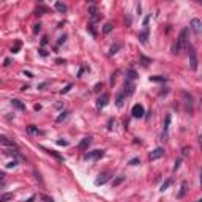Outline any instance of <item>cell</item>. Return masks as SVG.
<instances>
[{"label":"cell","mask_w":202,"mask_h":202,"mask_svg":"<svg viewBox=\"0 0 202 202\" xmlns=\"http://www.w3.org/2000/svg\"><path fill=\"white\" fill-rule=\"evenodd\" d=\"M57 144H59V145H66L68 142H66V141H57Z\"/></svg>","instance_id":"obj_37"},{"label":"cell","mask_w":202,"mask_h":202,"mask_svg":"<svg viewBox=\"0 0 202 202\" xmlns=\"http://www.w3.org/2000/svg\"><path fill=\"white\" fill-rule=\"evenodd\" d=\"M180 164H182V159H177V161H175V166H174V171H177V169L180 168Z\"/></svg>","instance_id":"obj_31"},{"label":"cell","mask_w":202,"mask_h":202,"mask_svg":"<svg viewBox=\"0 0 202 202\" xmlns=\"http://www.w3.org/2000/svg\"><path fill=\"white\" fill-rule=\"evenodd\" d=\"M29 133H37V128H35L33 125H32V127H29Z\"/></svg>","instance_id":"obj_34"},{"label":"cell","mask_w":202,"mask_h":202,"mask_svg":"<svg viewBox=\"0 0 202 202\" xmlns=\"http://www.w3.org/2000/svg\"><path fill=\"white\" fill-rule=\"evenodd\" d=\"M188 57H190V68L193 71L197 69V54L193 46H188Z\"/></svg>","instance_id":"obj_2"},{"label":"cell","mask_w":202,"mask_h":202,"mask_svg":"<svg viewBox=\"0 0 202 202\" xmlns=\"http://www.w3.org/2000/svg\"><path fill=\"white\" fill-rule=\"evenodd\" d=\"M131 114H133V117H136V118L144 117V106H142V104H134Z\"/></svg>","instance_id":"obj_5"},{"label":"cell","mask_w":202,"mask_h":202,"mask_svg":"<svg viewBox=\"0 0 202 202\" xmlns=\"http://www.w3.org/2000/svg\"><path fill=\"white\" fill-rule=\"evenodd\" d=\"M169 123H171V115L166 117V125H164V131H163V141L168 137V130H169Z\"/></svg>","instance_id":"obj_12"},{"label":"cell","mask_w":202,"mask_h":202,"mask_svg":"<svg viewBox=\"0 0 202 202\" xmlns=\"http://www.w3.org/2000/svg\"><path fill=\"white\" fill-rule=\"evenodd\" d=\"M131 92H133V84H131L130 81H127V84H125V93L130 95Z\"/></svg>","instance_id":"obj_17"},{"label":"cell","mask_w":202,"mask_h":202,"mask_svg":"<svg viewBox=\"0 0 202 202\" xmlns=\"http://www.w3.org/2000/svg\"><path fill=\"white\" fill-rule=\"evenodd\" d=\"M200 106H202V100H200Z\"/></svg>","instance_id":"obj_43"},{"label":"cell","mask_w":202,"mask_h":202,"mask_svg":"<svg viewBox=\"0 0 202 202\" xmlns=\"http://www.w3.org/2000/svg\"><path fill=\"white\" fill-rule=\"evenodd\" d=\"M161 156H164V149L158 147V149H155V150L150 153V161H155V159L161 158Z\"/></svg>","instance_id":"obj_6"},{"label":"cell","mask_w":202,"mask_h":202,"mask_svg":"<svg viewBox=\"0 0 202 202\" xmlns=\"http://www.w3.org/2000/svg\"><path fill=\"white\" fill-rule=\"evenodd\" d=\"M196 202H202V199H197V200H196Z\"/></svg>","instance_id":"obj_42"},{"label":"cell","mask_w":202,"mask_h":202,"mask_svg":"<svg viewBox=\"0 0 202 202\" xmlns=\"http://www.w3.org/2000/svg\"><path fill=\"white\" fill-rule=\"evenodd\" d=\"M122 182H123V177H118L115 182H114V185H118V183H122Z\"/></svg>","instance_id":"obj_35"},{"label":"cell","mask_w":202,"mask_h":202,"mask_svg":"<svg viewBox=\"0 0 202 202\" xmlns=\"http://www.w3.org/2000/svg\"><path fill=\"white\" fill-rule=\"evenodd\" d=\"M169 185H171V180H168V182H166V183H164V185L161 186V191H164V190H166V188H168Z\"/></svg>","instance_id":"obj_33"},{"label":"cell","mask_w":202,"mask_h":202,"mask_svg":"<svg viewBox=\"0 0 202 202\" xmlns=\"http://www.w3.org/2000/svg\"><path fill=\"white\" fill-rule=\"evenodd\" d=\"M123 96H125V93H118L117 95V101H115V104L118 107H122L123 106Z\"/></svg>","instance_id":"obj_16"},{"label":"cell","mask_w":202,"mask_h":202,"mask_svg":"<svg viewBox=\"0 0 202 202\" xmlns=\"http://www.w3.org/2000/svg\"><path fill=\"white\" fill-rule=\"evenodd\" d=\"M55 10H57V11H60V13H65V11H66V5H63V3L57 2V3H55Z\"/></svg>","instance_id":"obj_15"},{"label":"cell","mask_w":202,"mask_h":202,"mask_svg":"<svg viewBox=\"0 0 202 202\" xmlns=\"http://www.w3.org/2000/svg\"><path fill=\"white\" fill-rule=\"evenodd\" d=\"M88 13H90V18H92V21H96L100 18V14H98V8H96L95 5H90L88 6Z\"/></svg>","instance_id":"obj_9"},{"label":"cell","mask_w":202,"mask_h":202,"mask_svg":"<svg viewBox=\"0 0 202 202\" xmlns=\"http://www.w3.org/2000/svg\"><path fill=\"white\" fill-rule=\"evenodd\" d=\"M40 197H41V200H44V202H54V200H52L49 196H46V194H41Z\"/></svg>","instance_id":"obj_27"},{"label":"cell","mask_w":202,"mask_h":202,"mask_svg":"<svg viewBox=\"0 0 202 202\" xmlns=\"http://www.w3.org/2000/svg\"><path fill=\"white\" fill-rule=\"evenodd\" d=\"M16 164H18V161H16V159H13L11 163H8V164H6V168H14Z\"/></svg>","instance_id":"obj_30"},{"label":"cell","mask_w":202,"mask_h":202,"mask_svg":"<svg viewBox=\"0 0 202 202\" xmlns=\"http://www.w3.org/2000/svg\"><path fill=\"white\" fill-rule=\"evenodd\" d=\"M137 163H139V158H133V159L130 161V164H131V166H134V164H137Z\"/></svg>","instance_id":"obj_32"},{"label":"cell","mask_w":202,"mask_h":202,"mask_svg":"<svg viewBox=\"0 0 202 202\" xmlns=\"http://www.w3.org/2000/svg\"><path fill=\"white\" fill-rule=\"evenodd\" d=\"M134 79H136V71L130 69V71H128V81H134Z\"/></svg>","instance_id":"obj_25"},{"label":"cell","mask_w":202,"mask_h":202,"mask_svg":"<svg viewBox=\"0 0 202 202\" xmlns=\"http://www.w3.org/2000/svg\"><path fill=\"white\" fill-rule=\"evenodd\" d=\"M141 60H142V65H144V66H147V65L150 63V60H149L147 57H144V55H141Z\"/></svg>","instance_id":"obj_28"},{"label":"cell","mask_w":202,"mask_h":202,"mask_svg":"<svg viewBox=\"0 0 202 202\" xmlns=\"http://www.w3.org/2000/svg\"><path fill=\"white\" fill-rule=\"evenodd\" d=\"M186 188H188V183H186V182H183V183H182V190H180V193L177 194L178 197H183V196H185V193H186Z\"/></svg>","instance_id":"obj_18"},{"label":"cell","mask_w":202,"mask_h":202,"mask_svg":"<svg viewBox=\"0 0 202 202\" xmlns=\"http://www.w3.org/2000/svg\"><path fill=\"white\" fill-rule=\"evenodd\" d=\"M190 27L193 29V32L196 33V35H200L202 33V22L197 19V18H194L191 19V22H190Z\"/></svg>","instance_id":"obj_3"},{"label":"cell","mask_w":202,"mask_h":202,"mask_svg":"<svg viewBox=\"0 0 202 202\" xmlns=\"http://www.w3.org/2000/svg\"><path fill=\"white\" fill-rule=\"evenodd\" d=\"M66 117H68V112H62V114L57 117V120H55V122H57V123H60V122H63Z\"/></svg>","instance_id":"obj_23"},{"label":"cell","mask_w":202,"mask_h":202,"mask_svg":"<svg viewBox=\"0 0 202 202\" xmlns=\"http://www.w3.org/2000/svg\"><path fill=\"white\" fill-rule=\"evenodd\" d=\"M112 29H114V25L111 24V22H107V24H104V27H103V32H104V33H109V32L112 30Z\"/></svg>","instance_id":"obj_21"},{"label":"cell","mask_w":202,"mask_h":202,"mask_svg":"<svg viewBox=\"0 0 202 202\" xmlns=\"http://www.w3.org/2000/svg\"><path fill=\"white\" fill-rule=\"evenodd\" d=\"M200 186H202V169H200Z\"/></svg>","instance_id":"obj_41"},{"label":"cell","mask_w":202,"mask_h":202,"mask_svg":"<svg viewBox=\"0 0 202 202\" xmlns=\"http://www.w3.org/2000/svg\"><path fill=\"white\" fill-rule=\"evenodd\" d=\"M11 104H13V106H14L16 109H19V111H25V104H22L19 100H13Z\"/></svg>","instance_id":"obj_13"},{"label":"cell","mask_w":202,"mask_h":202,"mask_svg":"<svg viewBox=\"0 0 202 202\" xmlns=\"http://www.w3.org/2000/svg\"><path fill=\"white\" fill-rule=\"evenodd\" d=\"M65 40H66V37H65V35H63V37H60V40H59V44H62Z\"/></svg>","instance_id":"obj_36"},{"label":"cell","mask_w":202,"mask_h":202,"mask_svg":"<svg viewBox=\"0 0 202 202\" xmlns=\"http://www.w3.org/2000/svg\"><path fill=\"white\" fill-rule=\"evenodd\" d=\"M33 199H35V196H30V197H29V199H27L25 202H33Z\"/></svg>","instance_id":"obj_39"},{"label":"cell","mask_w":202,"mask_h":202,"mask_svg":"<svg viewBox=\"0 0 202 202\" xmlns=\"http://www.w3.org/2000/svg\"><path fill=\"white\" fill-rule=\"evenodd\" d=\"M71 87H73L71 84H68V85H66V87H65L63 90H62V92H60V93H62V95H63V93H66V92H69V88H71Z\"/></svg>","instance_id":"obj_29"},{"label":"cell","mask_w":202,"mask_h":202,"mask_svg":"<svg viewBox=\"0 0 202 202\" xmlns=\"http://www.w3.org/2000/svg\"><path fill=\"white\" fill-rule=\"evenodd\" d=\"M199 145H200V149H202V134L199 136Z\"/></svg>","instance_id":"obj_40"},{"label":"cell","mask_w":202,"mask_h":202,"mask_svg":"<svg viewBox=\"0 0 202 202\" xmlns=\"http://www.w3.org/2000/svg\"><path fill=\"white\" fill-rule=\"evenodd\" d=\"M185 47H188V29H183L182 32H180L177 41L172 46V52L174 54H180Z\"/></svg>","instance_id":"obj_1"},{"label":"cell","mask_w":202,"mask_h":202,"mask_svg":"<svg viewBox=\"0 0 202 202\" xmlns=\"http://www.w3.org/2000/svg\"><path fill=\"white\" fill-rule=\"evenodd\" d=\"M104 155V150H93V152H88L85 153V159H92V161H96Z\"/></svg>","instance_id":"obj_4"},{"label":"cell","mask_w":202,"mask_h":202,"mask_svg":"<svg viewBox=\"0 0 202 202\" xmlns=\"http://www.w3.org/2000/svg\"><path fill=\"white\" fill-rule=\"evenodd\" d=\"M109 178H111V174L109 172H104V174H101V175H98V178L95 180V185H98V186L100 185H104Z\"/></svg>","instance_id":"obj_7"},{"label":"cell","mask_w":202,"mask_h":202,"mask_svg":"<svg viewBox=\"0 0 202 202\" xmlns=\"http://www.w3.org/2000/svg\"><path fill=\"white\" fill-rule=\"evenodd\" d=\"M90 144H92V137H84V139L81 141V144H79V149H81V150H87Z\"/></svg>","instance_id":"obj_11"},{"label":"cell","mask_w":202,"mask_h":202,"mask_svg":"<svg viewBox=\"0 0 202 202\" xmlns=\"http://www.w3.org/2000/svg\"><path fill=\"white\" fill-rule=\"evenodd\" d=\"M118 49H120V44H118V43H115L112 47H111L109 54H111V55H114V54H117V52H118Z\"/></svg>","instance_id":"obj_19"},{"label":"cell","mask_w":202,"mask_h":202,"mask_svg":"<svg viewBox=\"0 0 202 202\" xmlns=\"http://www.w3.org/2000/svg\"><path fill=\"white\" fill-rule=\"evenodd\" d=\"M190 152H191L190 147H183V149H182V155H183V156H188V155H190Z\"/></svg>","instance_id":"obj_26"},{"label":"cell","mask_w":202,"mask_h":202,"mask_svg":"<svg viewBox=\"0 0 202 202\" xmlns=\"http://www.w3.org/2000/svg\"><path fill=\"white\" fill-rule=\"evenodd\" d=\"M182 95H183V98H185V103H186V106H188L186 109H188V111H190V112H191V111H193V98H191V95H188L186 92H183Z\"/></svg>","instance_id":"obj_10"},{"label":"cell","mask_w":202,"mask_h":202,"mask_svg":"<svg viewBox=\"0 0 202 202\" xmlns=\"http://www.w3.org/2000/svg\"><path fill=\"white\" fill-rule=\"evenodd\" d=\"M107 101H109V95H107V93H103L100 98H98V103H96V106L101 109V107H104V106L107 104Z\"/></svg>","instance_id":"obj_8"},{"label":"cell","mask_w":202,"mask_h":202,"mask_svg":"<svg viewBox=\"0 0 202 202\" xmlns=\"http://www.w3.org/2000/svg\"><path fill=\"white\" fill-rule=\"evenodd\" d=\"M0 141H2V144L3 145H8V147H14V141H10V139L8 137H5V136H2V137H0Z\"/></svg>","instance_id":"obj_14"},{"label":"cell","mask_w":202,"mask_h":202,"mask_svg":"<svg viewBox=\"0 0 202 202\" xmlns=\"http://www.w3.org/2000/svg\"><path fill=\"white\" fill-rule=\"evenodd\" d=\"M40 29H41V27H40V24H37V27H35L33 30H35V32H40Z\"/></svg>","instance_id":"obj_38"},{"label":"cell","mask_w":202,"mask_h":202,"mask_svg":"<svg viewBox=\"0 0 202 202\" xmlns=\"http://www.w3.org/2000/svg\"><path fill=\"white\" fill-rule=\"evenodd\" d=\"M10 199H13V193H5L2 197H0V200L2 202H6V200H10Z\"/></svg>","instance_id":"obj_20"},{"label":"cell","mask_w":202,"mask_h":202,"mask_svg":"<svg viewBox=\"0 0 202 202\" xmlns=\"http://www.w3.org/2000/svg\"><path fill=\"white\" fill-rule=\"evenodd\" d=\"M150 81H155V82H163L166 81V78H163V76H152Z\"/></svg>","instance_id":"obj_24"},{"label":"cell","mask_w":202,"mask_h":202,"mask_svg":"<svg viewBox=\"0 0 202 202\" xmlns=\"http://www.w3.org/2000/svg\"><path fill=\"white\" fill-rule=\"evenodd\" d=\"M44 150H46V149H44ZM46 152H47V153H49V155H52V156H55V158H57V159H59V161H63V158H62V156L59 155V153H55L54 150H46Z\"/></svg>","instance_id":"obj_22"}]
</instances>
